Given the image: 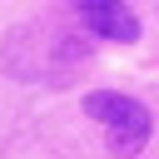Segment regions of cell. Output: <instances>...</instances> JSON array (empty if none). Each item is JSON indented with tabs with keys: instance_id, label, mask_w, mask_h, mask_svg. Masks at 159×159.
<instances>
[{
	"instance_id": "cell-2",
	"label": "cell",
	"mask_w": 159,
	"mask_h": 159,
	"mask_svg": "<svg viewBox=\"0 0 159 159\" xmlns=\"http://www.w3.org/2000/svg\"><path fill=\"white\" fill-rule=\"evenodd\" d=\"M70 10H75V15L84 20V30L99 35V40H119V45L139 40V15H134L124 0H70Z\"/></svg>"
},
{
	"instance_id": "cell-1",
	"label": "cell",
	"mask_w": 159,
	"mask_h": 159,
	"mask_svg": "<svg viewBox=\"0 0 159 159\" xmlns=\"http://www.w3.org/2000/svg\"><path fill=\"white\" fill-rule=\"evenodd\" d=\"M84 114L104 124V139H109V149H114L119 159L139 154V149H144V139H149V109H144L134 94L94 89V94L84 99Z\"/></svg>"
}]
</instances>
